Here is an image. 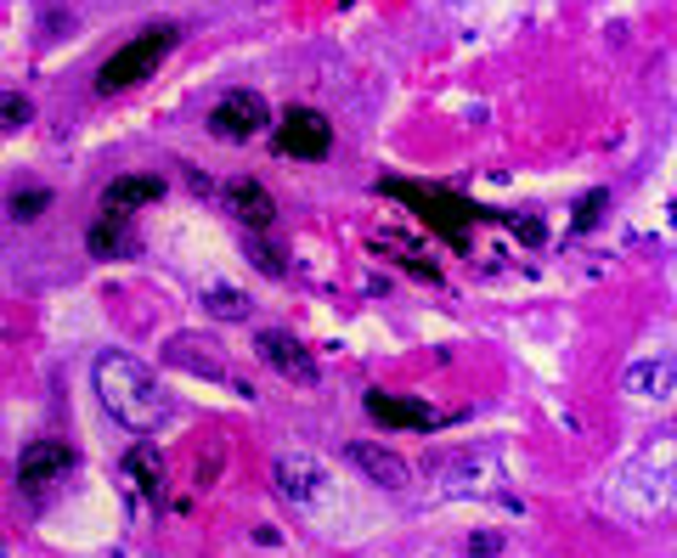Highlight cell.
Instances as JSON below:
<instances>
[{
	"mask_svg": "<svg viewBox=\"0 0 677 558\" xmlns=\"http://www.w3.org/2000/svg\"><path fill=\"white\" fill-rule=\"evenodd\" d=\"M46 209H51L46 186H23V192H12V215L17 220H34V215H46Z\"/></svg>",
	"mask_w": 677,
	"mask_h": 558,
	"instance_id": "obj_16",
	"label": "cell"
},
{
	"mask_svg": "<svg viewBox=\"0 0 677 558\" xmlns=\"http://www.w3.org/2000/svg\"><path fill=\"white\" fill-rule=\"evenodd\" d=\"M367 418L390 423V429H435V412H429L424 401H412V395H384V389L367 395Z\"/></svg>",
	"mask_w": 677,
	"mask_h": 558,
	"instance_id": "obj_10",
	"label": "cell"
},
{
	"mask_svg": "<svg viewBox=\"0 0 677 558\" xmlns=\"http://www.w3.org/2000/svg\"><path fill=\"white\" fill-rule=\"evenodd\" d=\"M91 384H96L102 412H108L113 423H125L130 434H153L158 423L170 418V401H164L158 378L136 356H125V350H102L96 367H91Z\"/></svg>",
	"mask_w": 677,
	"mask_h": 558,
	"instance_id": "obj_1",
	"label": "cell"
},
{
	"mask_svg": "<svg viewBox=\"0 0 677 558\" xmlns=\"http://www.w3.org/2000/svg\"><path fill=\"white\" fill-rule=\"evenodd\" d=\"M226 209H232L249 232H266L271 220H277V203H271V192L260 181H232L226 186Z\"/></svg>",
	"mask_w": 677,
	"mask_h": 558,
	"instance_id": "obj_11",
	"label": "cell"
},
{
	"mask_svg": "<svg viewBox=\"0 0 677 558\" xmlns=\"http://www.w3.org/2000/svg\"><path fill=\"white\" fill-rule=\"evenodd\" d=\"M68 468H74V451H68L63 440H29L23 457H17V485L29 496H46Z\"/></svg>",
	"mask_w": 677,
	"mask_h": 558,
	"instance_id": "obj_7",
	"label": "cell"
},
{
	"mask_svg": "<svg viewBox=\"0 0 677 558\" xmlns=\"http://www.w3.org/2000/svg\"><path fill=\"white\" fill-rule=\"evenodd\" d=\"M271 124V108H266V96H254V91H226L215 108H209V130L221 141H249L260 136Z\"/></svg>",
	"mask_w": 677,
	"mask_h": 558,
	"instance_id": "obj_6",
	"label": "cell"
},
{
	"mask_svg": "<svg viewBox=\"0 0 677 558\" xmlns=\"http://www.w3.org/2000/svg\"><path fill=\"white\" fill-rule=\"evenodd\" d=\"M175 46H181V29H175V23H164V29H158V23H153V29H142L136 40H125V46H119L108 62H102V68H96V91L113 96V91L142 85V79L153 74V68L170 57Z\"/></svg>",
	"mask_w": 677,
	"mask_h": 558,
	"instance_id": "obj_2",
	"label": "cell"
},
{
	"mask_svg": "<svg viewBox=\"0 0 677 558\" xmlns=\"http://www.w3.org/2000/svg\"><path fill=\"white\" fill-rule=\"evenodd\" d=\"M125 468H130V480L142 485L147 496H164V457H158L153 446H136L125 457Z\"/></svg>",
	"mask_w": 677,
	"mask_h": 558,
	"instance_id": "obj_13",
	"label": "cell"
},
{
	"mask_svg": "<svg viewBox=\"0 0 677 558\" xmlns=\"http://www.w3.org/2000/svg\"><path fill=\"white\" fill-rule=\"evenodd\" d=\"M0 558H6V553H0Z\"/></svg>",
	"mask_w": 677,
	"mask_h": 558,
	"instance_id": "obj_21",
	"label": "cell"
},
{
	"mask_svg": "<svg viewBox=\"0 0 677 558\" xmlns=\"http://www.w3.org/2000/svg\"><path fill=\"white\" fill-rule=\"evenodd\" d=\"M164 198V175H113L108 186H102V209H108L113 220L136 215V209H147V203Z\"/></svg>",
	"mask_w": 677,
	"mask_h": 558,
	"instance_id": "obj_8",
	"label": "cell"
},
{
	"mask_svg": "<svg viewBox=\"0 0 677 558\" xmlns=\"http://www.w3.org/2000/svg\"><path fill=\"white\" fill-rule=\"evenodd\" d=\"M34 119V102L23 91H0V130H17V124Z\"/></svg>",
	"mask_w": 677,
	"mask_h": 558,
	"instance_id": "obj_15",
	"label": "cell"
},
{
	"mask_svg": "<svg viewBox=\"0 0 677 558\" xmlns=\"http://www.w3.org/2000/svg\"><path fill=\"white\" fill-rule=\"evenodd\" d=\"M170 361H187V367L209 372V378H221V361L209 356V350H192V344H187V339H175V344H170Z\"/></svg>",
	"mask_w": 677,
	"mask_h": 558,
	"instance_id": "obj_18",
	"label": "cell"
},
{
	"mask_svg": "<svg viewBox=\"0 0 677 558\" xmlns=\"http://www.w3.org/2000/svg\"><path fill=\"white\" fill-rule=\"evenodd\" d=\"M491 553H503V536H497V530H474V536H469V558H491Z\"/></svg>",
	"mask_w": 677,
	"mask_h": 558,
	"instance_id": "obj_20",
	"label": "cell"
},
{
	"mask_svg": "<svg viewBox=\"0 0 677 558\" xmlns=\"http://www.w3.org/2000/svg\"><path fill=\"white\" fill-rule=\"evenodd\" d=\"M345 463L362 468L367 480L384 485V491H401V485H407V463H401L390 446H378V440H350V446H345Z\"/></svg>",
	"mask_w": 677,
	"mask_h": 558,
	"instance_id": "obj_9",
	"label": "cell"
},
{
	"mask_svg": "<svg viewBox=\"0 0 677 558\" xmlns=\"http://www.w3.org/2000/svg\"><path fill=\"white\" fill-rule=\"evenodd\" d=\"M666 389H672V361L666 356L627 367V395H666Z\"/></svg>",
	"mask_w": 677,
	"mask_h": 558,
	"instance_id": "obj_12",
	"label": "cell"
},
{
	"mask_svg": "<svg viewBox=\"0 0 677 558\" xmlns=\"http://www.w3.org/2000/svg\"><path fill=\"white\" fill-rule=\"evenodd\" d=\"M204 310H209V316H221V322H243V316H249V294L215 282V288H204Z\"/></svg>",
	"mask_w": 677,
	"mask_h": 558,
	"instance_id": "obj_14",
	"label": "cell"
},
{
	"mask_svg": "<svg viewBox=\"0 0 677 558\" xmlns=\"http://www.w3.org/2000/svg\"><path fill=\"white\" fill-rule=\"evenodd\" d=\"M328 147H333V124L316 108H288L283 113V124H277V153L283 158L316 164V158H328Z\"/></svg>",
	"mask_w": 677,
	"mask_h": 558,
	"instance_id": "obj_5",
	"label": "cell"
},
{
	"mask_svg": "<svg viewBox=\"0 0 677 558\" xmlns=\"http://www.w3.org/2000/svg\"><path fill=\"white\" fill-rule=\"evenodd\" d=\"M249 260L260 265V271H271V277H283V254H277L271 243H260V237L249 243Z\"/></svg>",
	"mask_w": 677,
	"mask_h": 558,
	"instance_id": "obj_19",
	"label": "cell"
},
{
	"mask_svg": "<svg viewBox=\"0 0 677 558\" xmlns=\"http://www.w3.org/2000/svg\"><path fill=\"white\" fill-rule=\"evenodd\" d=\"M91 254L96 260H108V254H125V232H119V220H102V226H91Z\"/></svg>",
	"mask_w": 677,
	"mask_h": 558,
	"instance_id": "obj_17",
	"label": "cell"
},
{
	"mask_svg": "<svg viewBox=\"0 0 677 558\" xmlns=\"http://www.w3.org/2000/svg\"><path fill=\"white\" fill-rule=\"evenodd\" d=\"M254 350H260V361H266L277 378H288V384L300 389H316L322 384V372H316V356L305 350L294 333H283V327H266V333H254Z\"/></svg>",
	"mask_w": 677,
	"mask_h": 558,
	"instance_id": "obj_4",
	"label": "cell"
},
{
	"mask_svg": "<svg viewBox=\"0 0 677 558\" xmlns=\"http://www.w3.org/2000/svg\"><path fill=\"white\" fill-rule=\"evenodd\" d=\"M271 485H277L283 502H294V513H316L333 496V474L316 463L311 451H283L271 463Z\"/></svg>",
	"mask_w": 677,
	"mask_h": 558,
	"instance_id": "obj_3",
	"label": "cell"
}]
</instances>
